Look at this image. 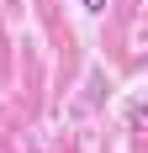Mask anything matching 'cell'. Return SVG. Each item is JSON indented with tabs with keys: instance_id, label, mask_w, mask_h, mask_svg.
I'll return each instance as SVG.
<instances>
[{
	"instance_id": "6da1fadb",
	"label": "cell",
	"mask_w": 148,
	"mask_h": 153,
	"mask_svg": "<svg viewBox=\"0 0 148 153\" xmlns=\"http://www.w3.org/2000/svg\"><path fill=\"white\" fill-rule=\"evenodd\" d=\"M79 5H85V11H106V0H79Z\"/></svg>"
}]
</instances>
